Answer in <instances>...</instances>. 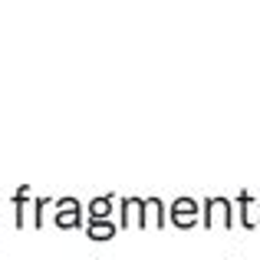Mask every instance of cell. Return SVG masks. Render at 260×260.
Listing matches in <instances>:
<instances>
[{"label":"cell","mask_w":260,"mask_h":260,"mask_svg":"<svg viewBox=\"0 0 260 260\" xmlns=\"http://www.w3.org/2000/svg\"><path fill=\"white\" fill-rule=\"evenodd\" d=\"M50 198H37L33 201V228H43V214H46V208H50Z\"/></svg>","instance_id":"ba28073f"},{"label":"cell","mask_w":260,"mask_h":260,"mask_svg":"<svg viewBox=\"0 0 260 260\" xmlns=\"http://www.w3.org/2000/svg\"><path fill=\"white\" fill-rule=\"evenodd\" d=\"M250 204H254V198H250V191L244 188L241 194H237V217H241V228H254V217H250Z\"/></svg>","instance_id":"52a82bcc"},{"label":"cell","mask_w":260,"mask_h":260,"mask_svg":"<svg viewBox=\"0 0 260 260\" xmlns=\"http://www.w3.org/2000/svg\"><path fill=\"white\" fill-rule=\"evenodd\" d=\"M53 224L56 228H83L86 224V214H83V204L76 198H59L56 208H53Z\"/></svg>","instance_id":"3957f363"},{"label":"cell","mask_w":260,"mask_h":260,"mask_svg":"<svg viewBox=\"0 0 260 260\" xmlns=\"http://www.w3.org/2000/svg\"><path fill=\"white\" fill-rule=\"evenodd\" d=\"M115 208L122 211V231H128V228H132V198H119Z\"/></svg>","instance_id":"9c48e42d"},{"label":"cell","mask_w":260,"mask_h":260,"mask_svg":"<svg viewBox=\"0 0 260 260\" xmlns=\"http://www.w3.org/2000/svg\"><path fill=\"white\" fill-rule=\"evenodd\" d=\"M257 208H260V201H257ZM257 224H260V221H257Z\"/></svg>","instance_id":"30bf717a"},{"label":"cell","mask_w":260,"mask_h":260,"mask_svg":"<svg viewBox=\"0 0 260 260\" xmlns=\"http://www.w3.org/2000/svg\"><path fill=\"white\" fill-rule=\"evenodd\" d=\"M115 234H119V228L112 221H92V217H86V237L89 241H112Z\"/></svg>","instance_id":"5b68a950"},{"label":"cell","mask_w":260,"mask_h":260,"mask_svg":"<svg viewBox=\"0 0 260 260\" xmlns=\"http://www.w3.org/2000/svg\"><path fill=\"white\" fill-rule=\"evenodd\" d=\"M172 224L178 231H191V228H198L201 224V204L194 201V198H188V194H181V198H175L172 201Z\"/></svg>","instance_id":"7a4b0ae2"},{"label":"cell","mask_w":260,"mask_h":260,"mask_svg":"<svg viewBox=\"0 0 260 260\" xmlns=\"http://www.w3.org/2000/svg\"><path fill=\"white\" fill-rule=\"evenodd\" d=\"M112 208H115V194H95L92 201L86 204V217H92V221H109Z\"/></svg>","instance_id":"277c9868"},{"label":"cell","mask_w":260,"mask_h":260,"mask_svg":"<svg viewBox=\"0 0 260 260\" xmlns=\"http://www.w3.org/2000/svg\"><path fill=\"white\" fill-rule=\"evenodd\" d=\"M26 201H30V184H20L17 191H13V224H17V231H23V208Z\"/></svg>","instance_id":"8992f818"},{"label":"cell","mask_w":260,"mask_h":260,"mask_svg":"<svg viewBox=\"0 0 260 260\" xmlns=\"http://www.w3.org/2000/svg\"><path fill=\"white\" fill-rule=\"evenodd\" d=\"M201 224L208 231H214V224H221L224 231H234V204H231V198H224V194L204 198L201 201Z\"/></svg>","instance_id":"6da1fadb"}]
</instances>
